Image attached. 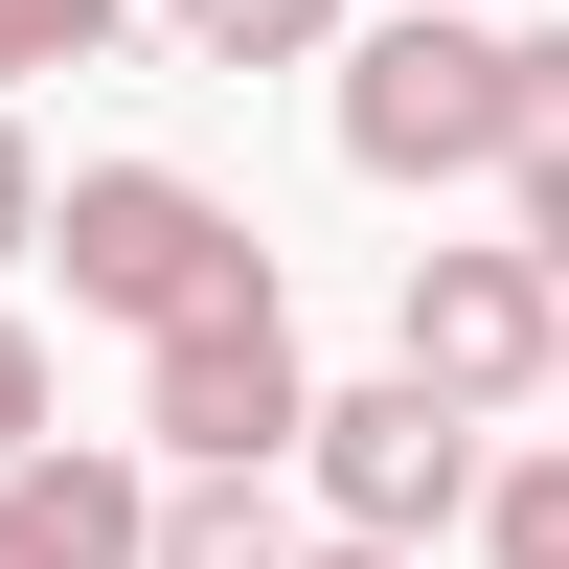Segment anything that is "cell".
I'll list each match as a JSON object with an SVG mask.
<instances>
[{"mask_svg": "<svg viewBox=\"0 0 569 569\" xmlns=\"http://www.w3.org/2000/svg\"><path fill=\"white\" fill-rule=\"evenodd\" d=\"M46 251H69V319H137V342L273 273V251H251V206H206L182 160H69V182H46Z\"/></svg>", "mask_w": 569, "mask_h": 569, "instance_id": "cell-1", "label": "cell"}, {"mask_svg": "<svg viewBox=\"0 0 569 569\" xmlns=\"http://www.w3.org/2000/svg\"><path fill=\"white\" fill-rule=\"evenodd\" d=\"M182 46H206V69H319V46H342V0H160Z\"/></svg>", "mask_w": 569, "mask_h": 569, "instance_id": "cell-8", "label": "cell"}, {"mask_svg": "<svg viewBox=\"0 0 569 569\" xmlns=\"http://www.w3.org/2000/svg\"><path fill=\"white\" fill-rule=\"evenodd\" d=\"M501 206H525V228H501V251H525L547 297H569V137H547V160H501Z\"/></svg>", "mask_w": 569, "mask_h": 569, "instance_id": "cell-12", "label": "cell"}, {"mask_svg": "<svg viewBox=\"0 0 569 569\" xmlns=\"http://www.w3.org/2000/svg\"><path fill=\"white\" fill-rule=\"evenodd\" d=\"M114 23H137V0H0V91H23V69H91Z\"/></svg>", "mask_w": 569, "mask_h": 569, "instance_id": "cell-11", "label": "cell"}, {"mask_svg": "<svg viewBox=\"0 0 569 569\" xmlns=\"http://www.w3.org/2000/svg\"><path fill=\"white\" fill-rule=\"evenodd\" d=\"M137 569H297V525H273V479H160Z\"/></svg>", "mask_w": 569, "mask_h": 569, "instance_id": "cell-7", "label": "cell"}, {"mask_svg": "<svg viewBox=\"0 0 569 569\" xmlns=\"http://www.w3.org/2000/svg\"><path fill=\"white\" fill-rule=\"evenodd\" d=\"M342 160L365 182H501V23L479 0H410L342 46Z\"/></svg>", "mask_w": 569, "mask_h": 569, "instance_id": "cell-3", "label": "cell"}, {"mask_svg": "<svg viewBox=\"0 0 569 569\" xmlns=\"http://www.w3.org/2000/svg\"><path fill=\"white\" fill-rule=\"evenodd\" d=\"M569 137V23H501V160H547Z\"/></svg>", "mask_w": 569, "mask_h": 569, "instance_id": "cell-10", "label": "cell"}, {"mask_svg": "<svg viewBox=\"0 0 569 569\" xmlns=\"http://www.w3.org/2000/svg\"><path fill=\"white\" fill-rule=\"evenodd\" d=\"M297 410H319V365H297V297H273V273L137 342V433H160V479H273Z\"/></svg>", "mask_w": 569, "mask_h": 569, "instance_id": "cell-2", "label": "cell"}, {"mask_svg": "<svg viewBox=\"0 0 569 569\" xmlns=\"http://www.w3.org/2000/svg\"><path fill=\"white\" fill-rule=\"evenodd\" d=\"M479 547L501 569H569V456H501V479H479Z\"/></svg>", "mask_w": 569, "mask_h": 569, "instance_id": "cell-9", "label": "cell"}, {"mask_svg": "<svg viewBox=\"0 0 569 569\" xmlns=\"http://www.w3.org/2000/svg\"><path fill=\"white\" fill-rule=\"evenodd\" d=\"M46 251V160H23V114H0V273Z\"/></svg>", "mask_w": 569, "mask_h": 569, "instance_id": "cell-13", "label": "cell"}, {"mask_svg": "<svg viewBox=\"0 0 569 569\" xmlns=\"http://www.w3.org/2000/svg\"><path fill=\"white\" fill-rule=\"evenodd\" d=\"M23 433H46V342L0 319V456H23Z\"/></svg>", "mask_w": 569, "mask_h": 569, "instance_id": "cell-14", "label": "cell"}, {"mask_svg": "<svg viewBox=\"0 0 569 569\" xmlns=\"http://www.w3.org/2000/svg\"><path fill=\"white\" fill-rule=\"evenodd\" d=\"M297 479H319L342 547H433L456 501H479V410H433L410 365H388V388H319L297 410Z\"/></svg>", "mask_w": 569, "mask_h": 569, "instance_id": "cell-4", "label": "cell"}, {"mask_svg": "<svg viewBox=\"0 0 569 569\" xmlns=\"http://www.w3.org/2000/svg\"><path fill=\"white\" fill-rule=\"evenodd\" d=\"M297 569H410V547H297Z\"/></svg>", "mask_w": 569, "mask_h": 569, "instance_id": "cell-15", "label": "cell"}, {"mask_svg": "<svg viewBox=\"0 0 569 569\" xmlns=\"http://www.w3.org/2000/svg\"><path fill=\"white\" fill-rule=\"evenodd\" d=\"M547 342H569V297H547L525 251H410V319H388V365H410L433 410H479V433H501V410L547 388Z\"/></svg>", "mask_w": 569, "mask_h": 569, "instance_id": "cell-5", "label": "cell"}, {"mask_svg": "<svg viewBox=\"0 0 569 569\" xmlns=\"http://www.w3.org/2000/svg\"><path fill=\"white\" fill-rule=\"evenodd\" d=\"M137 525H160V479L91 433H23L0 456V569H137Z\"/></svg>", "mask_w": 569, "mask_h": 569, "instance_id": "cell-6", "label": "cell"}, {"mask_svg": "<svg viewBox=\"0 0 569 569\" xmlns=\"http://www.w3.org/2000/svg\"><path fill=\"white\" fill-rule=\"evenodd\" d=\"M547 388H569V342H547Z\"/></svg>", "mask_w": 569, "mask_h": 569, "instance_id": "cell-16", "label": "cell"}]
</instances>
